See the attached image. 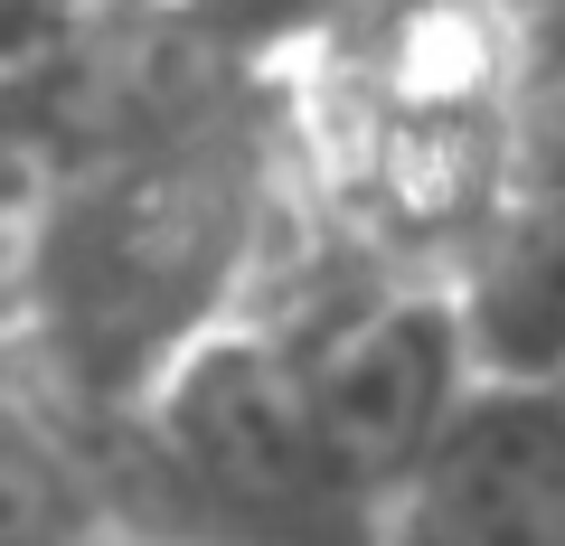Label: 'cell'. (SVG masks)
<instances>
[{
    "instance_id": "ba28073f",
    "label": "cell",
    "mask_w": 565,
    "mask_h": 546,
    "mask_svg": "<svg viewBox=\"0 0 565 546\" xmlns=\"http://www.w3.org/2000/svg\"><path fill=\"white\" fill-rule=\"evenodd\" d=\"M104 0H0V66L10 57H39V47H57L66 29H85Z\"/></svg>"
},
{
    "instance_id": "52a82bcc",
    "label": "cell",
    "mask_w": 565,
    "mask_h": 546,
    "mask_svg": "<svg viewBox=\"0 0 565 546\" xmlns=\"http://www.w3.org/2000/svg\"><path fill=\"white\" fill-rule=\"evenodd\" d=\"M0 546H122L85 443L0 386Z\"/></svg>"
},
{
    "instance_id": "5b68a950",
    "label": "cell",
    "mask_w": 565,
    "mask_h": 546,
    "mask_svg": "<svg viewBox=\"0 0 565 546\" xmlns=\"http://www.w3.org/2000/svg\"><path fill=\"white\" fill-rule=\"evenodd\" d=\"M481 377H565V114H546L527 180L462 264Z\"/></svg>"
},
{
    "instance_id": "3957f363",
    "label": "cell",
    "mask_w": 565,
    "mask_h": 546,
    "mask_svg": "<svg viewBox=\"0 0 565 546\" xmlns=\"http://www.w3.org/2000/svg\"><path fill=\"white\" fill-rule=\"evenodd\" d=\"M122 546H377L386 500L330 433L311 358L226 321L85 443Z\"/></svg>"
},
{
    "instance_id": "6da1fadb",
    "label": "cell",
    "mask_w": 565,
    "mask_h": 546,
    "mask_svg": "<svg viewBox=\"0 0 565 546\" xmlns=\"http://www.w3.org/2000/svg\"><path fill=\"white\" fill-rule=\"evenodd\" d=\"M302 20L311 0H122L76 29V161L10 377L76 443L255 302L292 207Z\"/></svg>"
},
{
    "instance_id": "7a4b0ae2",
    "label": "cell",
    "mask_w": 565,
    "mask_h": 546,
    "mask_svg": "<svg viewBox=\"0 0 565 546\" xmlns=\"http://www.w3.org/2000/svg\"><path fill=\"white\" fill-rule=\"evenodd\" d=\"M546 0H311L282 57V236L359 274L462 283L546 132Z\"/></svg>"
},
{
    "instance_id": "8992f818",
    "label": "cell",
    "mask_w": 565,
    "mask_h": 546,
    "mask_svg": "<svg viewBox=\"0 0 565 546\" xmlns=\"http://www.w3.org/2000/svg\"><path fill=\"white\" fill-rule=\"evenodd\" d=\"M66 161H76V29L57 47H39V57L0 66V386L20 377Z\"/></svg>"
},
{
    "instance_id": "277c9868",
    "label": "cell",
    "mask_w": 565,
    "mask_h": 546,
    "mask_svg": "<svg viewBox=\"0 0 565 546\" xmlns=\"http://www.w3.org/2000/svg\"><path fill=\"white\" fill-rule=\"evenodd\" d=\"M377 546H565V377H481Z\"/></svg>"
}]
</instances>
